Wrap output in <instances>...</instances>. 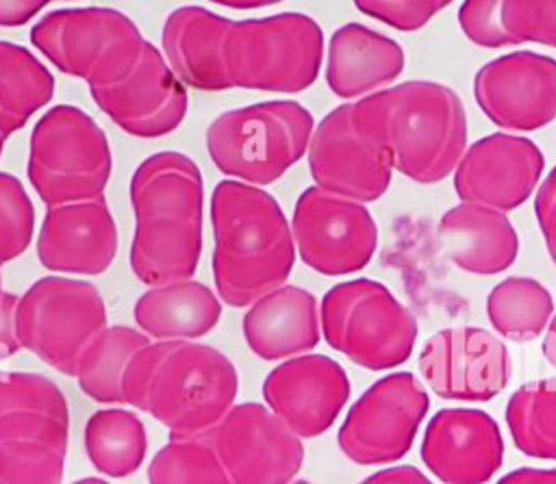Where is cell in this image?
Returning a JSON list of instances; mask_svg holds the SVG:
<instances>
[{
    "label": "cell",
    "mask_w": 556,
    "mask_h": 484,
    "mask_svg": "<svg viewBox=\"0 0 556 484\" xmlns=\"http://www.w3.org/2000/svg\"><path fill=\"white\" fill-rule=\"evenodd\" d=\"M135 232L130 269L143 284L193 278L202 254L204 182L182 152L163 150L143 158L130 176Z\"/></svg>",
    "instance_id": "1"
},
{
    "label": "cell",
    "mask_w": 556,
    "mask_h": 484,
    "mask_svg": "<svg viewBox=\"0 0 556 484\" xmlns=\"http://www.w3.org/2000/svg\"><path fill=\"white\" fill-rule=\"evenodd\" d=\"M358 130L402 176L434 184L450 176L467 148V113L454 89L406 80L352 102Z\"/></svg>",
    "instance_id": "2"
},
{
    "label": "cell",
    "mask_w": 556,
    "mask_h": 484,
    "mask_svg": "<svg viewBox=\"0 0 556 484\" xmlns=\"http://www.w3.org/2000/svg\"><path fill=\"white\" fill-rule=\"evenodd\" d=\"M213 280L217 297L235 308L287 284L295 243L291 224L271 193L226 178L211 193Z\"/></svg>",
    "instance_id": "3"
},
{
    "label": "cell",
    "mask_w": 556,
    "mask_h": 484,
    "mask_svg": "<svg viewBox=\"0 0 556 484\" xmlns=\"http://www.w3.org/2000/svg\"><path fill=\"white\" fill-rule=\"evenodd\" d=\"M239 375L219 349L195 341H150L124 375V406L156 419L169 438L211 430L235 404Z\"/></svg>",
    "instance_id": "4"
},
{
    "label": "cell",
    "mask_w": 556,
    "mask_h": 484,
    "mask_svg": "<svg viewBox=\"0 0 556 484\" xmlns=\"http://www.w3.org/2000/svg\"><path fill=\"white\" fill-rule=\"evenodd\" d=\"M70 443L63 391L33 371H0V484H61Z\"/></svg>",
    "instance_id": "5"
},
{
    "label": "cell",
    "mask_w": 556,
    "mask_h": 484,
    "mask_svg": "<svg viewBox=\"0 0 556 484\" xmlns=\"http://www.w3.org/2000/svg\"><path fill=\"white\" fill-rule=\"evenodd\" d=\"M315 128L306 106L269 100L219 113L206 128L213 165L248 184H271L304 154Z\"/></svg>",
    "instance_id": "6"
},
{
    "label": "cell",
    "mask_w": 556,
    "mask_h": 484,
    "mask_svg": "<svg viewBox=\"0 0 556 484\" xmlns=\"http://www.w3.org/2000/svg\"><path fill=\"white\" fill-rule=\"evenodd\" d=\"M319 24L298 11L232 20L224 41L230 89L298 93L308 89L324 61Z\"/></svg>",
    "instance_id": "7"
},
{
    "label": "cell",
    "mask_w": 556,
    "mask_h": 484,
    "mask_svg": "<svg viewBox=\"0 0 556 484\" xmlns=\"http://www.w3.org/2000/svg\"><path fill=\"white\" fill-rule=\"evenodd\" d=\"M319 326L332 349L369 371L406 362L419 332L415 315L371 278L334 284L321 297Z\"/></svg>",
    "instance_id": "8"
},
{
    "label": "cell",
    "mask_w": 556,
    "mask_h": 484,
    "mask_svg": "<svg viewBox=\"0 0 556 484\" xmlns=\"http://www.w3.org/2000/svg\"><path fill=\"white\" fill-rule=\"evenodd\" d=\"M111 171L106 132L89 113L56 104L37 119L26 174L46 206L104 195Z\"/></svg>",
    "instance_id": "9"
},
{
    "label": "cell",
    "mask_w": 556,
    "mask_h": 484,
    "mask_svg": "<svg viewBox=\"0 0 556 484\" xmlns=\"http://www.w3.org/2000/svg\"><path fill=\"white\" fill-rule=\"evenodd\" d=\"M30 41L59 72L100 87L135 65L146 37L117 9L74 7L39 17L30 28Z\"/></svg>",
    "instance_id": "10"
},
{
    "label": "cell",
    "mask_w": 556,
    "mask_h": 484,
    "mask_svg": "<svg viewBox=\"0 0 556 484\" xmlns=\"http://www.w3.org/2000/svg\"><path fill=\"white\" fill-rule=\"evenodd\" d=\"M104 328L106 304L87 280L52 273L35 280L17 297L20 345L59 373L74 375L83 349Z\"/></svg>",
    "instance_id": "11"
},
{
    "label": "cell",
    "mask_w": 556,
    "mask_h": 484,
    "mask_svg": "<svg viewBox=\"0 0 556 484\" xmlns=\"http://www.w3.org/2000/svg\"><path fill=\"white\" fill-rule=\"evenodd\" d=\"M430 408L424 384L410 371L376 380L348 410L337 443L356 464H387L404 458Z\"/></svg>",
    "instance_id": "12"
},
{
    "label": "cell",
    "mask_w": 556,
    "mask_h": 484,
    "mask_svg": "<svg viewBox=\"0 0 556 484\" xmlns=\"http://www.w3.org/2000/svg\"><path fill=\"white\" fill-rule=\"evenodd\" d=\"M291 234L302 263L321 276L361 271L378 247V226L367 206L317 184L298 195Z\"/></svg>",
    "instance_id": "13"
},
{
    "label": "cell",
    "mask_w": 556,
    "mask_h": 484,
    "mask_svg": "<svg viewBox=\"0 0 556 484\" xmlns=\"http://www.w3.org/2000/svg\"><path fill=\"white\" fill-rule=\"evenodd\" d=\"M202 436L230 484H287L304 462L302 438L256 402L232 404Z\"/></svg>",
    "instance_id": "14"
},
{
    "label": "cell",
    "mask_w": 556,
    "mask_h": 484,
    "mask_svg": "<svg viewBox=\"0 0 556 484\" xmlns=\"http://www.w3.org/2000/svg\"><path fill=\"white\" fill-rule=\"evenodd\" d=\"M417 367L434 395L456 402H489L510 380L508 347L493 332L476 326L434 332Z\"/></svg>",
    "instance_id": "15"
},
{
    "label": "cell",
    "mask_w": 556,
    "mask_h": 484,
    "mask_svg": "<svg viewBox=\"0 0 556 484\" xmlns=\"http://www.w3.org/2000/svg\"><path fill=\"white\" fill-rule=\"evenodd\" d=\"M89 93L113 124L141 139L174 132L189 106L187 87L169 67L163 50L148 39L135 65L122 78L89 87Z\"/></svg>",
    "instance_id": "16"
},
{
    "label": "cell",
    "mask_w": 556,
    "mask_h": 484,
    "mask_svg": "<svg viewBox=\"0 0 556 484\" xmlns=\"http://www.w3.org/2000/svg\"><path fill=\"white\" fill-rule=\"evenodd\" d=\"M480 111L504 130H539L556 119V59L517 50L491 59L473 76Z\"/></svg>",
    "instance_id": "17"
},
{
    "label": "cell",
    "mask_w": 556,
    "mask_h": 484,
    "mask_svg": "<svg viewBox=\"0 0 556 484\" xmlns=\"http://www.w3.org/2000/svg\"><path fill=\"white\" fill-rule=\"evenodd\" d=\"M315 184L356 202H374L391 184L387 154L367 139L354 117L352 102L332 109L315 128L306 148Z\"/></svg>",
    "instance_id": "18"
},
{
    "label": "cell",
    "mask_w": 556,
    "mask_h": 484,
    "mask_svg": "<svg viewBox=\"0 0 556 484\" xmlns=\"http://www.w3.org/2000/svg\"><path fill=\"white\" fill-rule=\"evenodd\" d=\"M543 169V152L532 139L493 132L465 148L454 167V191L460 202L508 213L534 193Z\"/></svg>",
    "instance_id": "19"
},
{
    "label": "cell",
    "mask_w": 556,
    "mask_h": 484,
    "mask_svg": "<svg viewBox=\"0 0 556 484\" xmlns=\"http://www.w3.org/2000/svg\"><path fill=\"white\" fill-rule=\"evenodd\" d=\"M267 408L300 438L324 434L350 397L345 369L324 354L291 356L263 382Z\"/></svg>",
    "instance_id": "20"
},
{
    "label": "cell",
    "mask_w": 556,
    "mask_h": 484,
    "mask_svg": "<svg viewBox=\"0 0 556 484\" xmlns=\"http://www.w3.org/2000/svg\"><path fill=\"white\" fill-rule=\"evenodd\" d=\"M117 254V226L104 195L46 208L37 258L54 273L98 276Z\"/></svg>",
    "instance_id": "21"
},
{
    "label": "cell",
    "mask_w": 556,
    "mask_h": 484,
    "mask_svg": "<svg viewBox=\"0 0 556 484\" xmlns=\"http://www.w3.org/2000/svg\"><path fill=\"white\" fill-rule=\"evenodd\" d=\"M421 460L443 484H484L504 460L500 425L478 408H443L426 425Z\"/></svg>",
    "instance_id": "22"
},
{
    "label": "cell",
    "mask_w": 556,
    "mask_h": 484,
    "mask_svg": "<svg viewBox=\"0 0 556 484\" xmlns=\"http://www.w3.org/2000/svg\"><path fill=\"white\" fill-rule=\"evenodd\" d=\"M230 22L195 4L178 7L165 17L163 54L185 87L198 91L230 89L224 65V41Z\"/></svg>",
    "instance_id": "23"
},
{
    "label": "cell",
    "mask_w": 556,
    "mask_h": 484,
    "mask_svg": "<svg viewBox=\"0 0 556 484\" xmlns=\"http://www.w3.org/2000/svg\"><path fill=\"white\" fill-rule=\"evenodd\" d=\"M404 61V50L395 39L365 24L350 22L330 35L324 76L334 95L352 100L397 80Z\"/></svg>",
    "instance_id": "24"
},
{
    "label": "cell",
    "mask_w": 556,
    "mask_h": 484,
    "mask_svg": "<svg viewBox=\"0 0 556 484\" xmlns=\"http://www.w3.org/2000/svg\"><path fill=\"white\" fill-rule=\"evenodd\" d=\"M437 234L445 256L476 276L502 273L519 254V237L506 213L476 202H460L445 211Z\"/></svg>",
    "instance_id": "25"
},
{
    "label": "cell",
    "mask_w": 556,
    "mask_h": 484,
    "mask_svg": "<svg viewBox=\"0 0 556 484\" xmlns=\"http://www.w3.org/2000/svg\"><path fill=\"white\" fill-rule=\"evenodd\" d=\"M241 328L263 360L300 356L319 343V304L311 291L282 284L250 304Z\"/></svg>",
    "instance_id": "26"
},
{
    "label": "cell",
    "mask_w": 556,
    "mask_h": 484,
    "mask_svg": "<svg viewBox=\"0 0 556 484\" xmlns=\"http://www.w3.org/2000/svg\"><path fill=\"white\" fill-rule=\"evenodd\" d=\"M132 317L154 341H193L208 334L222 317V300L193 278L152 284L135 302Z\"/></svg>",
    "instance_id": "27"
},
{
    "label": "cell",
    "mask_w": 556,
    "mask_h": 484,
    "mask_svg": "<svg viewBox=\"0 0 556 484\" xmlns=\"http://www.w3.org/2000/svg\"><path fill=\"white\" fill-rule=\"evenodd\" d=\"M152 339L128 326H106L83 349L74 378L80 391L100 402L124 406V375L132 356Z\"/></svg>",
    "instance_id": "28"
},
{
    "label": "cell",
    "mask_w": 556,
    "mask_h": 484,
    "mask_svg": "<svg viewBox=\"0 0 556 484\" xmlns=\"http://www.w3.org/2000/svg\"><path fill=\"white\" fill-rule=\"evenodd\" d=\"M52 95V72L28 48L0 41V132L9 137L24 128Z\"/></svg>",
    "instance_id": "29"
},
{
    "label": "cell",
    "mask_w": 556,
    "mask_h": 484,
    "mask_svg": "<svg viewBox=\"0 0 556 484\" xmlns=\"http://www.w3.org/2000/svg\"><path fill=\"white\" fill-rule=\"evenodd\" d=\"M85 451L102 475L128 477L146 460V425L126 408L96 410L85 423Z\"/></svg>",
    "instance_id": "30"
},
{
    "label": "cell",
    "mask_w": 556,
    "mask_h": 484,
    "mask_svg": "<svg viewBox=\"0 0 556 484\" xmlns=\"http://www.w3.org/2000/svg\"><path fill=\"white\" fill-rule=\"evenodd\" d=\"M552 315V293L534 278L510 276L497 282L486 295V317L491 326L500 336L517 343L539 339Z\"/></svg>",
    "instance_id": "31"
},
{
    "label": "cell",
    "mask_w": 556,
    "mask_h": 484,
    "mask_svg": "<svg viewBox=\"0 0 556 484\" xmlns=\"http://www.w3.org/2000/svg\"><path fill=\"white\" fill-rule=\"evenodd\" d=\"M506 425L521 454L556 460V378L521 384L506 404Z\"/></svg>",
    "instance_id": "32"
},
{
    "label": "cell",
    "mask_w": 556,
    "mask_h": 484,
    "mask_svg": "<svg viewBox=\"0 0 556 484\" xmlns=\"http://www.w3.org/2000/svg\"><path fill=\"white\" fill-rule=\"evenodd\" d=\"M150 484H230L211 443L198 434L169 438L148 464Z\"/></svg>",
    "instance_id": "33"
},
{
    "label": "cell",
    "mask_w": 556,
    "mask_h": 484,
    "mask_svg": "<svg viewBox=\"0 0 556 484\" xmlns=\"http://www.w3.org/2000/svg\"><path fill=\"white\" fill-rule=\"evenodd\" d=\"M35 234V206L20 178L0 171V265L22 256Z\"/></svg>",
    "instance_id": "34"
},
{
    "label": "cell",
    "mask_w": 556,
    "mask_h": 484,
    "mask_svg": "<svg viewBox=\"0 0 556 484\" xmlns=\"http://www.w3.org/2000/svg\"><path fill=\"white\" fill-rule=\"evenodd\" d=\"M502 22L515 46L556 48V0H504Z\"/></svg>",
    "instance_id": "35"
},
{
    "label": "cell",
    "mask_w": 556,
    "mask_h": 484,
    "mask_svg": "<svg viewBox=\"0 0 556 484\" xmlns=\"http://www.w3.org/2000/svg\"><path fill=\"white\" fill-rule=\"evenodd\" d=\"M504 0H463L458 24L463 35L480 48L515 46L502 22Z\"/></svg>",
    "instance_id": "36"
},
{
    "label": "cell",
    "mask_w": 556,
    "mask_h": 484,
    "mask_svg": "<svg viewBox=\"0 0 556 484\" xmlns=\"http://www.w3.org/2000/svg\"><path fill=\"white\" fill-rule=\"evenodd\" d=\"M354 7L402 33L424 28L439 11V0H354Z\"/></svg>",
    "instance_id": "37"
},
{
    "label": "cell",
    "mask_w": 556,
    "mask_h": 484,
    "mask_svg": "<svg viewBox=\"0 0 556 484\" xmlns=\"http://www.w3.org/2000/svg\"><path fill=\"white\" fill-rule=\"evenodd\" d=\"M534 215L549 252V258L556 265V165L549 169L547 178L539 184L534 195Z\"/></svg>",
    "instance_id": "38"
},
{
    "label": "cell",
    "mask_w": 556,
    "mask_h": 484,
    "mask_svg": "<svg viewBox=\"0 0 556 484\" xmlns=\"http://www.w3.org/2000/svg\"><path fill=\"white\" fill-rule=\"evenodd\" d=\"M15 308H17V295L4 291L0 297V360L22 349L15 332Z\"/></svg>",
    "instance_id": "39"
},
{
    "label": "cell",
    "mask_w": 556,
    "mask_h": 484,
    "mask_svg": "<svg viewBox=\"0 0 556 484\" xmlns=\"http://www.w3.org/2000/svg\"><path fill=\"white\" fill-rule=\"evenodd\" d=\"M50 0H0V26L13 28L30 22Z\"/></svg>",
    "instance_id": "40"
},
{
    "label": "cell",
    "mask_w": 556,
    "mask_h": 484,
    "mask_svg": "<svg viewBox=\"0 0 556 484\" xmlns=\"http://www.w3.org/2000/svg\"><path fill=\"white\" fill-rule=\"evenodd\" d=\"M358 484H434V482L428 480L426 473H421L413 464H397V467L376 471Z\"/></svg>",
    "instance_id": "41"
},
{
    "label": "cell",
    "mask_w": 556,
    "mask_h": 484,
    "mask_svg": "<svg viewBox=\"0 0 556 484\" xmlns=\"http://www.w3.org/2000/svg\"><path fill=\"white\" fill-rule=\"evenodd\" d=\"M495 484H556V469L521 467L506 473Z\"/></svg>",
    "instance_id": "42"
},
{
    "label": "cell",
    "mask_w": 556,
    "mask_h": 484,
    "mask_svg": "<svg viewBox=\"0 0 556 484\" xmlns=\"http://www.w3.org/2000/svg\"><path fill=\"white\" fill-rule=\"evenodd\" d=\"M545 330H547V332H545V336H543L541 349H543L545 360L556 369V315L549 319V323H547Z\"/></svg>",
    "instance_id": "43"
},
{
    "label": "cell",
    "mask_w": 556,
    "mask_h": 484,
    "mask_svg": "<svg viewBox=\"0 0 556 484\" xmlns=\"http://www.w3.org/2000/svg\"><path fill=\"white\" fill-rule=\"evenodd\" d=\"M215 4H222V7H228V9H261V7H269V4H278L282 0H211Z\"/></svg>",
    "instance_id": "44"
},
{
    "label": "cell",
    "mask_w": 556,
    "mask_h": 484,
    "mask_svg": "<svg viewBox=\"0 0 556 484\" xmlns=\"http://www.w3.org/2000/svg\"><path fill=\"white\" fill-rule=\"evenodd\" d=\"M72 484H109V482L102 480V477H83V480H76Z\"/></svg>",
    "instance_id": "45"
},
{
    "label": "cell",
    "mask_w": 556,
    "mask_h": 484,
    "mask_svg": "<svg viewBox=\"0 0 556 484\" xmlns=\"http://www.w3.org/2000/svg\"><path fill=\"white\" fill-rule=\"evenodd\" d=\"M4 141H7V137L0 132V156H2V152H4Z\"/></svg>",
    "instance_id": "46"
},
{
    "label": "cell",
    "mask_w": 556,
    "mask_h": 484,
    "mask_svg": "<svg viewBox=\"0 0 556 484\" xmlns=\"http://www.w3.org/2000/svg\"><path fill=\"white\" fill-rule=\"evenodd\" d=\"M287 484H311L308 480H291V482H287Z\"/></svg>",
    "instance_id": "47"
},
{
    "label": "cell",
    "mask_w": 556,
    "mask_h": 484,
    "mask_svg": "<svg viewBox=\"0 0 556 484\" xmlns=\"http://www.w3.org/2000/svg\"><path fill=\"white\" fill-rule=\"evenodd\" d=\"M450 2H452V0H439V4H441V9H443V7H447V4H450Z\"/></svg>",
    "instance_id": "48"
},
{
    "label": "cell",
    "mask_w": 556,
    "mask_h": 484,
    "mask_svg": "<svg viewBox=\"0 0 556 484\" xmlns=\"http://www.w3.org/2000/svg\"><path fill=\"white\" fill-rule=\"evenodd\" d=\"M2 293H4V289H2V271H0V297H2Z\"/></svg>",
    "instance_id": "49"
}]
</instances>
